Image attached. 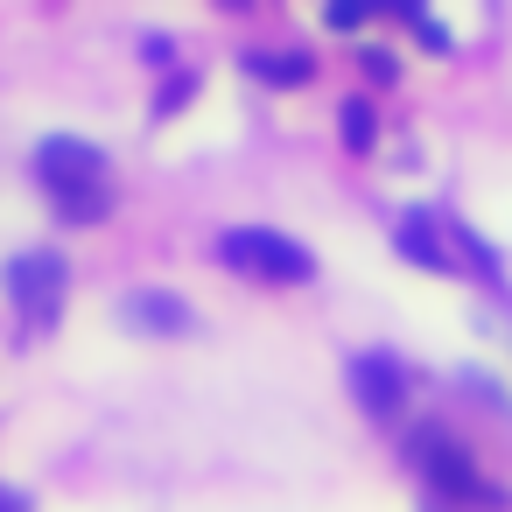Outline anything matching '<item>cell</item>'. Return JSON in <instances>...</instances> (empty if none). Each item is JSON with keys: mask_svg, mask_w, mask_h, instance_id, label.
Returning <instances> with one entry per match:
<instances>
[{"mask_svg": "<svg viewBox=\"0 0 512 512\" xmlns=\"http://www.w3.org/2000/svg\"><path fill=\"white\" fill-rule=\"evenodd\" d=\"M393 246H400V260H414L421 274H456V253L435 239V218L414 204V211H400V225H393Z\"/></svg>", "mask_w": 512, "mask_h": 512, "instance_id": "52a82bcc", "label": "cell"}, {"mask_svg": "<svg viewBox=\"0 0 512 512\" xmlns=\"http://www.w3.org/2000/svg\"><path fill=\"white\" fill-rule=\"evenodd\" d=\"M120 323L141 330V337H183L197 316H190L183 295H169V288H134V295H120Z\"/></svg>", "mask_w": 512, "mask_h": 512, "instance_id": "8992f818", "label": "cell"}, {"mask_svg": "<svg viewBox=\"0 0 512 512\" xmlns=\"http://www.w3.org/2000/svg\"><path fill=\"white\" fill-rule=\"evenodd\" d=\"M36 176H43V190L106 183V148H92V141H78V134H43V141H36Z\"/></svg>", "mask_w": 512, "mask_h": 512, "instance_id": "5b68a950", "label": "cell"}, {"mask_svg": "<svg viewBox=\"0 0 512 512\" xmlns=\"http://www.w3.org/2000/svg\"><path fill=\"white\" fill-rule=\"evenodd\" d=\"M239 64H246L260 85H274V92H295V85L316 78V57H309V50H246Z\"/></svg>", "mask_w": 512, "mask_h": 512, "instance_id": "ba28073f", "label": "cell"}, {"mask_svg": "<svg viewBox=\"0 0 512 512\" xmlns=\"http://www.w3.org/2000/svg\"><path fill=\"white\" fill-rule=\"evenodd\" d=\"M449 246H456V260H463L470 274H484V281H505V260H498V253H491V246H484L470 225H449Z\"/></svg>", "mask_w": 512, "mask_h": 512, "instance_id": "8fae6325", "label": "cell"}, {"mask_svg": "<svg viewBox=\"0 0 512 512\" xmlns=\"http://www.w3.org/2000/svg\"><path fill=\"white\" fill-rule=\"evenodd\" d=\"M0 512H29V491H15V484H0Z\"/></svg>", "mask_w": 512, "mask_h": 512, "instance_id": "2e32d148", "label": "cell"}, {"mask_svg": "<svg viewBox=\"0 0 512 512\" xmlns=\"http://www.w3.org/2000/svg\"><path fill=\"white\" fill-rule=\"evenodd\" d=\"M400 22H407V36H414L428 57H449V50H456V43H449V29H442L428 8H400Z\"/></svg>", "mask_w": 512, "mask_h": 512, "instance_id": "7c38bea8", "label": "cell"}, {"mask_svg": "<svg viewBox=\"0 0 512 512\" xmlns=\"http://www.w3.org/2000/svg\"><path fill=\"white\" fill-rule=\"evenodd\" d=\"M190 99H197V78H190V71H169V85L155 92V120H169V113H183Z\"/></svg>", "mask_w": 512, "mask_h": 512, "instance_id": "4fadbf2b", "label": "cell"}, {"mask_svg": "<svg viewBox=\"0 0 512 512\" xmlns=\"http://www.w3.org/2000/svg\"><path fill=\"white\" fill-rule=\"evenodd\" d=\"M358 71H365L372 85H400V57H393V50H358Z\"/></svg>", "mask_w": 512, "mask_h": 512, "instance_id": "5bb4252c", "label": "cell"}, {"mask_svg": "<svg viewBox=\"0 0 512 512\" xmlns=\"http://www.w3.org/2000/svg\"><path fill=\"white\" fill-rule=\"evenodd\" d=\"M400 449H407V463H414L442 498H456V505H484V512L505 505V491L477 470L470 442H463L449 421H407V428H400Z\"/></svg>", "mask_w": 512, "mask_h": 512, "instance_id": "6da1fadb", "label": "cell"}, {"mask_svg": "<svg viewBox=\"0 0 512 512\" xmlns=\"http://www.w3.org/2000/svg\"><path fill=\"white\" fill-rule=\"evenodd\" d=\"M113 204H120V190H106V183H71V190H50V211H57L64 225H106V218H113Z\"/></svg>", "mask_w": 512, "mask_h": 512, "instance_id": "9c48e42d", "label": "cell"}, {"mask_svg": "<svg viewBox=\"0 0 512 512\" xmlns=\"http://www.w3.org/2000/svg\"><path fill=\"white\" fill-rule=\"evenodd\" d=\"M0 288H8V302L22 309V323H29V330H50V323L64 316L71 267H64V253H57V246H29V253H15L8 267H0Z\"/></svg>", "mask_w": 512, "mask_h": 512, "instance_id": "3957f363", "label": "cell"}, {"mask_svg": "<svg viewBox=\"0 0 512 512\" xmlns=\"http://www.w3.org/2000/svg\"><path fill=\"white\" fill-rule=\"evenodd\" d=\"M218 267L246 274V281H267V288H302L316 281V253L274 225H232L218 232Z\"/></svg>", "mask_w": 512, "mask_h": 512, "instance_id": "7a4b0ae2", "label": "cell"}, {"mask_svg": "<svg viewBox=\"0 0 512 512\" xmlns=\"http://www.w3.org/2000/svg\"><path fill=\"white\" fill-rule=\"evenodd\" d=\"M344 386H351V400H358L372 421H400V414H407V372H400L393 351H358V358L344 365Z\"/></svg>", "mask_w": 512, "mask_h": 512, "instance_id": "277c9868", "label": "cell"}, {"mask_svg": "<svg viewBox=\"0 0 512 512\" xmlns=\"http://www.w3.org/2000/svg\"><path fill=\"white\" fill-rule=\"evenodd\" d=\"M428 512H435V505H428Z\"/></svg>", "mask_w": 512, "mask_h": 512, "instance_id": "e0dca14e", "label": "cell"}, {"mask_svg": "<svg viewBox=\"0 0 512 512\" xmlns=\"http://www.w3.org/2000/svg\"><path fill=\"white\" fill-rule=\"evenodd\" d=\"M323 22H330V29H358V22H372V0H330Z\"/></svg>", "mask_w": 512, "mask_h": 512, "instance_id": "9a60e30c", "label": "cell"}, {"mask_svg": "<svg viewBox=\"0 0 512 512\" xmlns=\"http://www.w3.org/2000/svg\"><path fill=\"white\" fill-rule=\"evenodd\" d=\"M337 134H344L351 155H372V148H379V106H372L365 92H351V99L337 106Z\"/></svg>", "mask_w": 512, "mask_h": 512, "instance_id": "30bf717a", "label": "cell"}]
</instances>
